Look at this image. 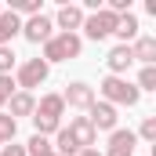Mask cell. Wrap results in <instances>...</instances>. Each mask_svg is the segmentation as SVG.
<instances>
[{"label": "cell", "mask_w": 156, "mask_h": 156, "mask_svg": "<svg viewBox=\"0 0 156 156\" xmlns=\"http://www.w3.org/2000/svg\"><path fill=\"white\" fill-rule=\"evenodd\" d=\"M62 102L69 105V109H91L94 102H98V94H94V87L91 83H83V80H73V83H66V91H62Z\"/></svg>", "instance_id": "6"}, {"label": "cell", "mask_w": 156, "mask_h": 156, "mask_svg": "<svg viewBox=\"0 0 156 156\" xmlns=\"http://www.w3.org/2000/svg\"><path fill=\"white\" fill-rule=\"evenodd\" d=\"M80 51H83V40L76 33H55V37L44 44L40 58L47 66H55V62H73V58H80Z\"/></svg>", "instance_id": "3"}, {"label": "cell", "mask_w": 156, "mask_h": 156, "mask_svg": "<svg viewBox=\"0 0 156 156\" xmlns=\"http://www.w3.org/2000/svg\"><path fill=\"white\" fill-rule=\"evenodd\" d=\"M134 145H138L134 131H131V127H116V131L109 134V149H105V156H134Z\"/></svg>", "instance_id": "11"}, {"label": "cell", "mask_w": 156, "mask_h": 156, "mask_svg": "<svg viewBox=\"0 0 156 156\" xmlns=\"http://www.w3.org/2000/svg\"><path fill=\"white\" fill-rule=\"evenodd\" d=\"M55 145H51V138H44V134H33L29 142H26V156H44V153H51Z\"/></svg>", "instance_id": "17"}, {"label": "cell", "mask_w": 156, "mask_h": 156, "mask_svg": "<svg viewBox=\"0 0 156 156\" xmlns=\"http://www.w3.org/2000/svg\"><path fill=\"white\" fill-rule=\"evenodd\" d=\"M113 37H120V44H134V40L142 37V26H138V18H134L131 11L116 18V33H113Z\"/></svg>", "instance_id": "16"}, {"label": "cell", "mask_w": 156, "mask_h": 156, "mask_svg": "<svg viewBox=\"0 0 156 156\" xmlns=\"http://www.w3.org/2000/svg\"><path fill=\"white\" fill-rule=\"evenodd\" d=\"M116 109H113V105H109V102H94V105H91V109H87V123H91V127H94V131H109V134H113V131H116Z\"/></svg>", "instance_id": "9"}, {"label": "cell", "mask_w": 156, "mask_h": 156, "mask_svg": "<svg viewBox=\"0 0 156 156\" xmlns=\"http://www.w3.org/2000/svg\"><path fill=\"white\" fill-rule=\"evenodd\" d=\"M18 33H22V18H18L15 11H7V7H4V11H0V47H7Z\"/></svg>", "instance_id": "15"}, {"label": "cell", "mask_w": 156, "mask_h": 156, "mask_svg": "<svg viewBox=\"0 0 156 156\" xmlns=\"http://www.w3.org/2000/svg\"><path fill=\"white\" fill-rule=\"evenodd\" d=\"M131 58L134 62H142V66H156V37H142L131 44Z\"/></svg>", "instance_id": "14"}, {"label": "cell", "mask_w": 156, "mask_h": 156, "mask_svg": "<svg viewBox=\"0 0 156 156\" xmlns=\"http://www.w3.org/2000/svg\"><path fill=\"white\" fill-rule=\"evenodd\" d=\"M0 156H26V145H18V142H7V145L0 149Z\"/></svg>", "instance_id": "23"}, {"label": "cell", "mask_w": 156, "mask_h": 156, "mask_svg": "<svg viewBox=\"0 0 156 156\" xmlns=\"http://www.w3.org/2000/svg\"><path fill=\"white\" fill-rule=\"evenodd\" d=\"M0 11H4V4H0Z\"/></svg>", "instance_id": "26"}, {"label": "cell", "mask_w": 156, "mask_h": 156, "mask_svg": "<svg viewBox=\"0 0 156 156\" xmlns=\"http://www.w3.org/2000/svg\"><path fill=\"white\" fill-rule=\"evenodd\" d=\"M11 94H15V76H0V109L7 105Z\"/></svg>", "instance_id": "22"}, {"label": "cell", "mask_w": 156, "mask_h": 156, "mask_svg": "<svg viewBox=\"0 0 156 156\" xmlns=\"http://www.w3.org/2000/svg\"><path fill=\"white\" fill-rule=\"evenodd\" d=\"M131 66H134V58H131V44H116V47L105 55V69H109V76H123Z\"/></svg>", "instance_id": "12"}, {"label": "cell", "mask_w": 156, "mask_h": 156, "mask_svg": "<svg viewBox=\"0 0 156 156\" xmlns=\"http://www.w3.org/2000/svg\"><path fill=\"white\" fill-rule=\"evenodd\" d=\"M66 131H69V138L76 142L80 149H94V145H98V131L87 123V116H73Z\"/></svg>", "instance_id": "10"}, {"label": "cell", "mask_w": 156, "mask_h": 156, "mask_svg": "<svg viewBox=\"0 0 156 156\" xmlns=\"http://www.w3.org/2000/svg\"><path fill=\"white\" fill-rule=\"evenodd\" d=\"M98 91H102V102H109L113 109H120V105L134 109V105L142 102V91H138L127 76H105L98 83Z\"/></svg>", "instance_id": "2"}, {"label": "cell", "mask_w": 156, "mask_h": 156, "mask_svg": "<svg viewBox=\"0 0 156 156\" xmlns=\"http://www.w3.org/2000/svg\"><path fill=\"white\" fill-rule=\"evenodd\" d=\"M15 131H18V120H11L7 113H0V149L7 142H15Z\"/></svg>", "instance_id": "18"}, {"label": "cell", "mask_w": 156, "mask_h": 156, "mask_svg": "<svg viewBox=\"0 0 156 156\" xmlns=\"http://www.w3.org/2000/svg\"><path fill=\"white\" fill-rule=\"evenodd\" d=\"M33 109H37V98H33L29 91H15V94L7 98V116H11V120L33 116Z\"/></svg>", "instance_id": "13"}, {"label": "cell", "mask_w": 156, "mask_h": 156, "mask_svg": "<svg viewBox=\"0 0 156 156\" xmlns=\"http://www.w3.org/2000/svg\"><path fill=\"white\" fill-rule=\"evenodd\" d=\"M47 76H51V66H47L44 58H26V62L18 66L15 87H18V91H29V94H33V87H40V83H44Z\"/></svg>", "instance_id": "5"}, {"label": "cell", "mask_w": 156, "mask_h": 156, "mask_svg": "<svg viewBox=\"0 0 156 156\" xmlns=\"http://www.w3.org/2000/svg\"><path fill=\"white\" fill-rule=\"evenodd\" d=\"M134 87H138V91H156V66H142Z\"/></svg>", "instance_id": "19"}, {"label": "cell", "mask_w": 156, "mask_h": 156, "mask_svg": "<svg viewBox=\"0 0 156 156\" xmlns=\"http://www.w3.org/2000/svg\"><path fill=\"white\" fill-rule=\"evenodd\" d=\"M62 116H66L62 94H44V98L37 102V109H33V127H37V134L51 138V134L62 127Z\"/></svg>", "instance_id": "1"}, {"label": "cell", "mask_w": 156, "mask_h": 156, "mask_svg": "<svg viewBox=\"0 0 156 156\" xmlns=\"http://www.w3.org/2000/svg\"><path fill=\"white\" fill-rule=\"evenodd\" d=\"M83 15H87V11H83L80 4H62V7H58V15H55L51 22H55V29H58V33H76L80 26H83Z\"/></svg>", "instance_id": "8"}, {"label": "cell", "mask_w": 156, "mask_h": 156, "mask_svg": "<svg viewBox=\"0 0 156 156\" xmlns=\"http://www.w3.org/2000/svg\"><path fill=\"white\" fill-rule=\"evenodd\" d=\"M22 37L29 40V44H47V40L55 37V22L40 11V15H33V18L22 22Z\"/></svg>", "instance_id": "7"}, {"label": "cell", "mask_w": 156, "mask_h": 156, "mask_svg": "<svg viewBox=\"0 0 156 156\" xmlns=\"http://www.w3.org/2000/svg\"><path fill=\"white\" fill-rule=\"evenodd\" d=\"M44 156H58V153H55V149H51V153H44Z\"/></svg>", "instance_id": "25"}, {"label": "cell", "mask_w": 156, "mask_h": 156, "mask_svg": "<svg viewBox=\"0 0 156 156\" xmlns=\"http://www.w3.org/2000/svg\"><path fill=\"white\" fill-rule=\"evenodd\" d=\"M134 138H142V142H156V116H145V120H142V127L134 131Z\"/></svg>", "instance_id": "20"}, {"label": "cell", "mask_w": 156, "mask_h": 156, "mask_svg": "<svg viewBox=\"0 0 156 156\" xmlns=\"http://www.w3.org/2000/svg\"><path fill=\"white\" fill-rule=\"evenodd\" d=\"M76 156H102V153H98V149H80Z\"/></svg>", "instance_id": "24"}, {"label": "cell", "mask_w": 156, "mask_h": 156, "mask_svg": "<svg viewBox=\"0 0 156 156\" xmlns=\"http://www.w3.org/2000/svg\"><path fill=\"white\" fill-rule=\"evenodd\" d=\"M11 69H15V51L7 44V47H0V76H11Z\"/></svg>", "instance_id": "21"}, {"label": "cell", "mask_w": 156, "mask_h": 156, "mask_svg": "<svg viewBox=\"0 0 156 156\" xmlns=\"http://www.w3.org/2000/svg\"><path fill=\"white\" fill-rule=\"evenodd\" d=\"M116 18L120 15H113V11H105V7H98V11H87L83 15V37L87 40H94V44H102L105 37H113L116 33Z\"/></svg>", "instance_id": "4"}]
</instances>
